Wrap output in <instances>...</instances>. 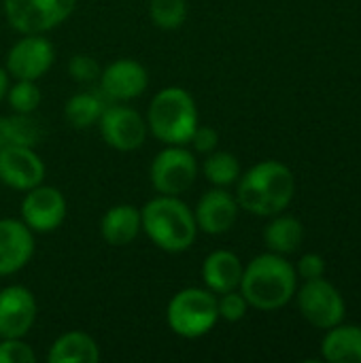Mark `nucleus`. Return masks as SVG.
<instances>
[{
	"instance_id": "1",
	"label": "nucleus",
	"mask_w": 361,
	"mask_h": 363,
	"mask_svg": "<svg viewBox=\"0 0 361 363\" xmlns=\"http://www.w3.org/2000/svg\"><path fill=\"white\" fill-rule=\"evenodd\" d=\"M236 202L243 211L257 217H274L283 213L296 194L294 172L277 160H266L238 177Z\"/></svg>"
},
{
	"instance_id": "2",
	"label": "nucleus",
	"mask_w": 361,
	"mask_h": 363,
	"mask_svg": "<svg viewBox=\"0 0 361 363\" xmlns=\"http://www.w3.org/2000/svg\"><path fill=\"white\" fill-rule=\"evenodd\" d=\"M238 287L249 306L266 313L279 311L296 296L298 272L283 255L264 253L249 262Z\"/></svg>"
},
{
	"instance_id": "3",
	"label": "nucleus",
	"mask_w": 361,
	"mask_h": 363,
	"mask_svg": "<svg viewBox=\"0 0 361 363\" xmlns=\"http://www.w3.org/2000/svg\"><path fill=\"white\" fill-rule=\"evenodd\" d=\"M140 228L166 253L187 251L198 234L194 211L179 196H157L140 208Z\"/></svg>"
},
{
	"instance_id": "4",
	"label": "nucleus",
	"mask_w": 361,
	"mask_h": 363,
	"mask_svg": "<svg viewBox=\"0 0 361 363\" xmlns=\"http://www.w3.org/2000/svg\"><path fill=\"white\" fill-rule=\"evenodd\" d=\"M198 128V108L183 87L160 89L147 111V130L164 145H187Z\"/></svg>"
},
{
	"instance_id": "5",
	"label": "nucleus",
	"mask_w": 361,
	"mask_h": 363,
	"mask_svg": "<svg viewBox=\"0 0 361 363\" xmlns=\"http://www.w3.org/2000/svg\"><path fill=\"white\" fill-rule=\"evenodd\" d=\"M219 321L217 296L211 289L187 287L172 296L166 308L168 328L181 338L206 336Z\"/></svg>"
},
{
	"instance_id": "6",
	"label": "nucleus",
	"mask_w": 361,
	"mask_h": 363,
	"mask_svg": "<svg viewBox=\"0 0 361 363\" xmlns=\"http://www.w3.org/2000/svg\"><path fill=\"white\" fill-rule=\"evenodd\" d=\"M77 0H4V15L21 34H43L70 17Z\"/></svg>"
},
{
	"instance_id": "7",
	"label": "nucleus",
	"mask_w": 361,
	"mask_h": 363,
	"mask_svg": "<svg viewBox=\"0 0 361 363\" xmlns=\"http://www.w3.org/2000/svg\"><path fill=\"white\" fill-rule=\"evenodd\" d=\"M149 177L157 194L181 196L194 185L198 177V162L194 153L183 145H168L155 155Z\"/></svg>"
},
{
	"instance_id": "8",
	"label": "nucleus",
	"mask_w": 361,
	"mask_h": 363,
	"mask_svg": "<svg viewBox=\"0 0 361 363\" xmlns=\"http://www.w3.org/2000/svg\"><path fill=\"white\" fill-rule=\"evenodd\" d=\"M298 308L317 330H330L345 319V300L340 291L323 277L304 281L298 291Z\"/></svg>"
},
{
	"instance_id": "9",
	"label": "nucleus",
	"mask_w": 361,
	"mask_h": 363,
	"mask_svg": "<svg viewBox=\"0 0 361 363\" xmlns=\"http://www.w3.org/2000/svg\"><path fill=\"white\" fill-rule=\"evenodd\" d=\"M98 128L104 143L115 151H123V153L140 149L149 132L147 119L132 106H123V104L104 106L98 119Z\"/></svg>"
},
{
	"instance_id": "10",
	"label": "nucleus",
	"mask_w": 361,
	"mask_h": 363,
	"mask_svg": "<svg viewBox=\"0 0 361 363\" xmlns=\"http://www.w3.org/2000/svg\"><path fill=\"white\" fill-rule=\"evenodd\" d=\"M68 206L66 198L57 187L36 185L26 191V198L21 202V221L34 232V234H49L57 230L66 219Z\"/></svg>"
},
{
	"instance_id": "11",
	"label": "nucleus",
	"mask_w": 361,
	"mask_h": 363,
	"mask_svg": "<svg viewBox=\"0 0 361 363\" xmlns=\"http://www.w3.org/2000/svg\"><path fill=\"white\" fill-rule=\"evenodd\" d=\"M55 62V49L43 34H23L6 55V72L17 81H38Z\"/></svg>"
},
{
	"instance_id": "12",
	"label": "nucleus",
	"mask_w": 361,
	"mask_h": 363,
	"mask_svg": "<svg viewBox=\"0 0 361 363\" xmlns=\"http://www.w3.org/2000/svg\"><path fill=\"white\" fill-rule=\"evenodd\" d=\"M36 300L30 289L9 285L0 291V338H23L36 321Z\"/></svg>"
},
{
	"instance_id": "13",
	"label": "nucleus",
	"mask_w": 361,
	"mask_h": 363,
	"mask_svg": "<svg viewBox=\"0 0 361 363\" xmlns=\"http://www.w3.org/2000/svg\"><path fill=\"white\" fill-rule=\"evenodd\" d=\"M45 179V164L34 147L0 149V181L17 191H28Z\"/></svg>"
},
{
	"instance_id": "14",
	"label": "nucleus",
	"mask_w": 361,
	"mask_h": 363,
	"mask_svg": "<svg viewBox=\"0 0 361 363\" xmlns=\"http://www.w3.org/2000/svg\"><path fill=\"white\" fill-rule=\"evenodd\" d=\"M100 91L113 102H128L138 96L149 85V74L136 60H115L100 72Z\"/></svg>"
},
{
	"instance_id": "15",
	"label": "nucleus",
	"mask_w": 361,
	"mask_h": 363,
	"mask_svg": "<svg viewBox=\"0 0 361 363\" xmlns=\"http://www.w3.org/2000/svg\"><path fill=\"white\" fill-rule=\"evenodd\" d=\"M34 255V232L21 219H0V277L28 266Z\"/></svg>"
},
{
	"instance_id": "16",
	"label": "nucleus",
	"mask_w": 361,
	"mask_h": 363,
	"mask_svg": "<svg viewBox=\"0 0 361 363\" xmlns=\"http://www.w3.org/2000/svg\"><path fill=\"white\" fill-rule=\"evenodd\" d=\"M238 202L234 196H230L226 189H211L206 191L196 211H194V217H196V225L198 230H202L204 234H211V236H219V234H226L234 228L236 219H238Z\"/></svg>"
},
{
	"instance_id": "17",
	"label": "nucleus",
	"mask_w": 361,
	"mask_h": 363,
	"mask_svg": "<svg viewBox=\"0 0 361 363\" xmlns=\"http://www.w3.org/2000/svg\"><path fill=\"white\" fill-rule=\"evenodd\" d=\"M243 270H245V266L240 264V257L236 253L219 249V251H213L204 259L202 281H204L206 289H211L215 296H221V294L238 289Z\"/></svg>"
},
{
	"instance_id": "18",
	"label": "nucleus",
	"mask_w": 361,
	"mask_h": 363,
	"mask_svg": "<svg viewBox=\"0 0 361 363\" xmlns=\"http://www.w3.org/2000/svg\"><path fill=\"white\" fill-rule=\"evenodd\" d=\"M140 230V211L132 204L111 206L100 221V234L111 247H128Z\"/></svg>"
},
{
	"instance_id": "19",
	"label": "nucleus",
	"mask_w": 361,
	"mask_h": 363,
	"mask_svg": "<svg viewBox=\"0 0 361 363\" xmlns=\"http://www.w3.org/2000/svg\"><path fill=\"white\" fill-rule=\"evenodd\" d=\"M321 355L330 363H361L360 325H334L321 342Z\"/></svg>"
},
{
	"instance_id": "20",
	"label": "nucleus",
	"mask_w": 361,
	"mask_h": 363,
	"mask_svg": "<svg viewBox=\"0 0 361 363\" xmlns=\"http://www.w3.org/2000/svg\"><path fill=\"white\" fill-rule=\"evenodd\" d=\"M100 349L96 340L83 332L62 334L47 353L49 363H98Z\"/></svg>"
},
{
	"instance_id": "21",
	"label": "nucleus",
	"mask_w": 361,
	"mask_h": 363,
	"mask_svg": "<svg viewBox=\"0 0 361 363\" xmlns=\"http://www.w3.org/2000/svg\"><path fill=\"white\" fill-rule=\"evenodd\" d=\"M304 238V228L296 217L289 215H274V219L264 230V242L270 249V253L277 255H289L296 253L300 242Z\"/></svg>"
},
{
	"instance_id": "22",
	"label": "nucleus",
	"mask_w": 361,
	"mask_h": 363,
	"mask_svg": "<svg viewBox=\"0 0 361 363\" xmlns=\"http://www.w3.org/2000/svg\"><path fill=\"white\" fill-rule=\"evenodd\" d=\"M43 138V125L32 113H15L0 117V149L2 147H36Z\"/></svg>"
},
{
	"instance_id": "23",
	"label": "nucleus",
	"mask_w": 361,
	"mask_h": 363,
	"mask_svg": "<svg viewBox=\"0 0 361 363\" xmlns=\"http://www.w3.org/2000/svg\"><path fill=\"white\" fill-rule=\"evenodd\" d=\"M104 98L98 91H79L74 96L68 98V102L64 104V119L77 128V130H85L98 123L102 111H104Z\"/></svg>"
},
{
	"instance_id": "24",
	"label": "nucleus",
	"mask_w": 361,
	"mask_h": 363,
	"mask_svg": "<svg viewBox=\"0 0 361 363\" xmlns=\"http://www.w3.org/2000/svg\"><path fill=\"white\" fill-rule=\"evenodd\" d=\"M204 177L217 185V187H228L238 181L240 177V164L234 153L228 151H211L209 157L202 164Z\"/></svg>"
},
{
	"instance_id": "25",
	"label": "nucleus",
	"mask_w": 361,
	"mask_h": 363,
	"mask_svg": "<svg viewBox=\"0 0 361 363\" xmlns=\"http://www.w3.org/2000/svg\"><path fill=\"white\" fill-rule=\"evenodd\" d=\"M149 17L162 30H177L187 19V2L185 0H151Z\"/></svg>"
},
{
	"instance_id": "26",
	"label": "nucleus",
	"mask_w": 361,
	"mask_h": 363,
	"mask_svg": "<svg viewBox=\"0 0 361 363\" xmlns=\"http://www.w3.org/2000/svg\"><path fill=\"white\" fill-rule=\"evenodd\" d=\"M6 98L15 113H34L40 104V89L36 81H17L9 87Z\"/></svg>"
},
{
	"instance_id": "27",
	"label": "nucleus",
	"mask_w": 361,
	"mask_h": 363,
	"mask_svg": "<svg viewBox=\"0 0 361 363\" xmlns=\"http://www.w3.org/2000/svg\"><path fill=\"white\" fill-rule=\"evenodd\" d=\"M217 311H219V319L236 323V321L245 319V315L249 311V302L245 300V296L240 291L234 289V291L221 294V298H217Z\"/></svg>"
},
{
	"instance_id": "28",
	"label": "nucleus",
	"mask_w": 361,
	"mask_h": 363,
	"mask_svg": "<svg viewBox=\"0 0 361 363\" xmlns=\"http://www.w3.org/2000/svg\"><path fill=\"white\" fill-rule=\"evenodd\" d=\"M100 64L87 55V53H77L72 55V60L68 62V74L77 81V83H94L100 79Z\"/></svg>"
},
{
	"instance_id": "29",
	"label": "nucleus",
	"mask_w": 361,
	"mask_h": 363,
	"mask_svg": "<svg viewBox=\"0 0 361 363\" xmlns=\"http://www.w3.org/2000/svg\"><path fill=\"white\" fill-rule=\"evenodd\" d=\"M36 353L23 338H0V363H32Z\"/></svg>"
},
{
	"instance_id": "30",
	"label": "nucleus",
	"mask_w": 361,
	"mask_h": 363,
	"mask_svg": "<svg viewBox=\"0 0 361 363\" xmlns=\"http://www.w3.org/2000/svg\"><path fill=\"white\" fill-rule=\"evenodd\" d=\"M189 143H191V147H194L198 153L209 155V153L215 151L217 145H219V132H217L215 128H211V125H198V128L194 130Z\"/></svg>"
},
{
	"instance_id": "31",
	"label": "nucleus",
	"mask_w": 361,
	"mask_h": 363,
	"mask_svg": "<svg viewBox=\"0 0 361 363\" xmlns=\"http://www.w3.org/2000/svg\"><path fill=\"white\" fill-rule=\"evenodd\" d=\"M298 274L304 281H313V279H321L326 274V262L321 255L317 253H306L300 257L298 262Z\"/></svg>"
},
{
	"instance_id": "32",
	"label": "nucleus",
	"mask_w": 361,
	"mask_h": 363,
	"mask_svg": "<svg viewBox=\"0 0 361 363\" xmlns=\"http://www.w3.org/2000/svg\"><path fill=\"white\" fill-rule=\"evenodd\" d=\"M6 91H9V72L0 68V102L6 98Z\"/></svg>"
}]
</instances>
